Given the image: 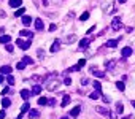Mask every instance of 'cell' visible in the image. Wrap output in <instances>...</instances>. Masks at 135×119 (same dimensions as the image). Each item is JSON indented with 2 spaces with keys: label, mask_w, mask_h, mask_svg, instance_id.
Instances as JSON below:
<instances>
[{
  "label": "cell",
  "mask_w": 135,
  "mask_h": 119,
  "mask_svg": "<svg viewBox=\"0 0 135 119\" xmlns=\"http://www.w3.org/2000/svg\"><path fill=\"white\" fill-rule=\"evenodd\" d=\"M110 27H111V30H114V32L122 29V21H121L119 16H114L113 21H111V24H110Z\"/></svg>",
  "instance_id": "cell-1"
},
{
  "label": "cell",
  "mask_w": 135,
  "mask_h": 119,
  "mask_svg": "<svg viewBox=\"0 0 135 119\" xmlns=\"http://www.w3.org/2000/svg\"><path fill=\"white\" fill-rule=\"evenodd\" d=\"M113 0H105L102 5V10H103V14H110L111 11H113Z\"/></svg>",
  "instance_id": "cell-2"
},
{
  "label": "cell",
  "mask_w": 135,
  "mask_h": 119,
  "mask_svg": "<svg viewBox=\"0 0 135 119\" xmlns=\"http://www.w3.org/2000/svg\"><path fill=\"white\" fill-rule=\"evenodd\" d=\"M30 43H32V38H29V40H22V38H18L16 40V45H18L19 48H21V49H24V51H27L30 48Z\"/></svg>",
  "instance_id": "cell-3"
},
{
  "label": "cell",
  "mask_w": 135,
  "mask_h": 119,
  "mask_svg": "<svg viewBox=\"0 0 135 119\" xmlns=\"http://www.w3.org/2000/svg\"><path fill=\"white\" fill-rule=\"evenodd\" d=\"M59 86H60V81L59 79H49V81H46V89H48V91H56V89H59Z\"/></svg>",
  "instance_id": "cell-4"
},
{
  "label": "cell",
  "mask_w": 135,
  "mask_h": 119,
  "mask_svg": "<svg viewBox=\"0 0 135 119\" xmlns=\"http://www.w3.org/2000/svg\"><path fill=\"white\" fill-rule=\"evenodd\" d=\"M95 111L100 113V114H103V116H107V118H110V119H113V113H111L108 108H105V106H97Z\"/></svg>",
  "instance_id": "cell-5"
},
{
  "label": "cell",
  "mask_w": 135,
  "mask_h": 119,
  "mask_svg": "<svg viewBox=\"0 0 135 119\" xmlns=\"http://www.w3.org/2000/svg\"><path fill=\"white\" fill-rule=\"evenodd\" d=\"M89 71L94 75V76H97V78H105V71H100V70H97L95 67H91Z\"/></svg>",
  "instance_id": "cell-6"
},
{
  "label": "cell",
  "mask_w": 135,
  "mask_h": 119,
  "mask_svg": "<svg viewBox=\"0 0 135 119\" xmlns=\"http://www.w3.org/2000/svg\"><path fill=\"white\" fill-rule=\"evenodd\" d=\"M60 49V40H54V43L51 45V53H57V51Z\"/></svg>",
  "instance_id": "cell-7"
},
{
  "label": "cell",
  "mask_w": 135,
  "mask_h": 119,
  "mask_svg": "<svg viewBox=\"0 0 135 119\" xmlns=\"http://www.w3.org/2000/svg\"><path fill=\"white\" fill-rule=\"evenodd\" d=\"M33 24H35V30H43V27H45V24H43L41 18H37Z\"/></svg>",
  "instance_id": "cell-8"
},
{
  "label": "cell",
  "mask_w": 135,
  "mask_h": 119,
  "mask_svg": "<svg viewBox=\"0 0 135 119\" xmlns=\"http://www.w3.org/2000/svg\"><path fill=\"white\" fill-rule=\"evenodd\" d=\"M130 54H132V48H129V46L122 48V51H121V56L122 57H129Z\"/></svg>",
  "instance_id": "cell-9"
},
{
  "label": "cell",
  "mask_w": 135,
  "mask_h": 119,
  "mask_svg": "<svg viewBox=\"0 0 135 119\" xmlns=\"http://www.w3.org/2000/svg\"><path fill=\"white\" fill-rule=\"evenodd\" d=\"M0 73H2V75H6V76H8V75H11V67H10V65H3L2 68H0Z\"/></svg>",
  "instance_id": "cell-10"
},
{
  "label": "cell",
  "mask_w": 135,
  "mask_h": 119,
  "mask_svg": "<svg viewBox=\"0 0 135 119\" xmlns=\"http://www.w3.org/2000/svg\"><path fill=\"white\" fill-rule=\"evenodd\" d=\"M80 113H81V106L78 105V106L72 108V111H70V116H72V118H76V116H78Z\"/></svg>",
  "instance_id": "cell-11"
},
{
  "label": "cell",
  "mask_w": 135,
  "mask_h": 119,
  "mask_svg": "<svg viewBox=\"0 0 135 119\" xmlns=\"http://www.w3.org/2000/svg\"><path fill=\"white\" fill-rule=\"evenodd\" d=\"M27 111H30V105H29V102H26L24 105H22V108H21V113H19V118H22V114L27 113Z\"/></svg>",
  "instance_id": "cell-12"
},
{
  "label": "cell",
  "mask_w": 135,
  "mask_h": 119,
  "mask_svg": "<svg viewBox=\"0 0 135 119\" xmlns=\"http://www.w3.org/2000/svg\"><path fill=\"white\" fill-rule=\"evenodd\" d=\"M30 95H32V91H27V89H22L21 91V97L24 98V100H29Z\"/></svg>",
  "instance_id": "cell-13"
},
{
  "label": "cell",
  "mask_w": 135,
  "mask_h": 119,
  "mask_svg": "<svg viewBox=\"0 0 135 119\" xmlns=\"http://www.w3.org/2000/svg\"><path fill=\"white\" fill-rule=\"evenodd\" d=\"M68 103H70V95H68V94H64V98H62V103H60V106L65 108Z\"/></svg>",
  "instance_id": "cell-14"
},
{
  "label": "cell",
  "mask_w": 135,
  "mask_h": 119,
  "mask_svg": "<svg viewBox=\"0 0 135 119\" xmlns=\"http://www.w3.org/2000/svg\"><path fill=\"white\" fill-rule=\"evenodd\" d=\"M89 43H91L89 38H83V40L80 41V48H81V49H86V48L89 46Z\"/></svg>",
  "instance_id": "cell-15"
},
{
  "label": "cell",
  "mask_w": 135,
  "mask_h": 119,
  "mask_svg": "<svg viewBox=\"0 0 135 119\" xmlns=\"http://www.w3.org/2000/svg\"><path fill=\"white\" fill-rule=\"evenodd\" d=\"M29 118H30V119L40 118V111H38V110H30V111H29Z\"/></svg>",
  "instance_id": "cell-16"
},
{
  "label": "cell",
  "mask_w": 135,
  "mask_h": 119,
  "mask_svg": "<svg viewBox=\"0 0 135 119\" xmlns=\"http://www.w3.org/2000/svg\"><path fill=\"white\" fill-rule=\"evenodd\" d=\"M8 5L11 6V8H18V6H21L22 3H21V0H10Z\"/></svg>",
  "instance_id": "cell-17"
},
{
  "label": "cell",
  "mask_w": 135,
  "mask_h": 119,
  "mask_svg": "<svg viewBox=\"0 0 135 119\" xmlns=\"http://www.w3.org/2000/svg\"><path fill=\"white\" fill-rule=\"evenodd\" d=\"M10 41H11V37L10 35H2L0 37V43H3V45H8Z\"/></svg>",
  "instance_id": "cell-18"
},
{
  "label": "cell",
  "mask_w": 135,
  "mask_h": 119,
  "mask_svg": "<svg viewBox=\"0 0 135 119\" xmlns=\"http://www.w3.org/2000/svg\"><path fill=\"white\" fill-rule=\"evenodd\" d=\"M2 106H3V108H10V106H11V100H10L8 97H3V100H2Z\"/></svg>",
  "instance_id": "cell-19"
},
{
  "label": "cell",
  "mask_w": 135,
  "mask_h": 119,
  "mask_svg": "<svg viewBox=\"0 0 135 119\" xmlns=\"http://www.w3.org/2000/svg\"><path fill=\"white\" fill-rule=\"evenodd\" d=\"M19 35H21V37H29V38H33V32H30V30H21Z\"/></svg>",
  "instance_id": "cell-20"
},
{
  "label": "cell",
  "mask_w": 135,
  "mask_h": 119,
  "mask_svg": "<svg viewBox=\"0 0 135 119\" xmlns=\"http://www.w3.org/2000/svg\"><path fill=\"white\" fill-rule=\"evenodd\" d=\"M124 111V105H122V102H118L116 103V113L118 114H121Z\"/></svg>",
  "instance_id": "cell-21"
},
{
  "label": "cell",
  "mask_w": 135,
  "mask_h": 119,
  "mask_svg": "<svg viewBox=\"0 0 135 119\" xmlns=\"http://www.w3.org/2000/svg\"><path fill=\"white\" fill-rule=\"evenodd\" d=\"M40 92H41V86H38V84H37V86L32 87V95H38Z\"/></svg>",
  "instance_id": "cell-22"
},
{
  "label": "cell",
  "mask_w": 135,
  "mask_h": 119,
  "mask_svg": "<svg viewBox=\"0 0 135 119\" xmlns=\"http://www.w3.org/2000/svg\"><path fill=\"white\" fill-rule=\"evenodd\" d=\"M22 24L24 26H30L32 24V18L30 16H22Z\"/></svg>",
  "instance_id": "cell-23"
},
{
  "label": "cell",
  "mask_w": 135,
  "mask_h": 119,
  "mask_svg": "<svg viewBox=\"0 0 135 119\" xmlns=\"http://www.w3.org/2000/svg\"><path fill=\"white\" fill-rule=\"evenodd\" d=\"M116 87L121 91V92H124V89H126V84H124V81H116Z\"/></svg>",
  "instance_id": "cell-24"
},
{
  "label": "cell",
  "mask_w": 135,
  "mask_h": 119,
  "mask_svg": "<svg viewBox=\"0 0 135 119\" xmlns=\"http://www.w3.org/2000/svg\"><path fill=\"white\" fill-rule=\"evenodd\" d=\"M118 41H119V40H108V41H107V46H108V48H116Z\"/></svg>",
  "instance_id": "cell-25"
},
{
  "label": "cell",
  "mask_w": 135,
  "mask_h": 119,
  "mask_svg": "<svg viewBox=\"0 0 135 119\" xmlns=\"http://www.w3.org/2000/svg\"><path fill=\"white\" fill-rule=\"evenodd\" d=\"M24 13H26V8H24V6H21V8H19V10H16L14 16H16V18H19V16H22V14H24Z\"/></svg>",
  "instance_id": "cell-26"
},
{
  "label": "cell",
  "mask_w": 135,
  "mask_h": 119,
  "mask_svg": "<svg viewBox=\"0 0 135 119\" xmlns=\"http://www.w3.org/2000/svg\"><path fill=\"white\" fill-rule=\"evenodd\" d=\"M49 103V98H46V97H40L38 98V105H48Z\"/></svg>",
  "instance_id": "cell-27"
},
{
  "label": "cell",
  "mask_w": 135,
  "mask_h": 119,
  "mask_svg": "<svg viewBox=\"0 0 135 119\" xmlns=\"http://www.w3.org/2000/svg\"><path fill=\"white\" fill-rule=\"evenodd\" d=\"M100 97H102V95H100L99 91H95V92H92L89 95V98H92V100H97V98H100Z\"/></svg>",
  "instance_id": "cell-28"
},
{
  "label": "cell",
  "mask_w": 135,
  "mask_h": 119,
  "mask_svg": "<svg viewBox=\"0 0 135 119\" xmlns=\"http://www.w3.org/2000/svg\"><path fill=\"white\" fill-rule=\"evenodd\" d=\"M22 62H24L26 65H27V64H33V59H32V57H29V56H24V57H22Z\"/></svg>",
  "instance_id": "cell-29"
},
{
  "label": "cell",
  "mask_w": 135,
  "mask_h": 119,
  "mask_svg": "<svg viewBox=\"0 0 135 119\" xmlns=\"http://www.w3.org/2000/svg\"><path fill=\"white\" fill-rule=\"evenodd\" d=\"M37 56H38V59H40V60H43V59H45V51L40 48V49L37 51Z\"/></svg>",
  "instance_id": "cell-30"
},
{
  "label": "cell",
  "mask_w": 135,
  "mask_h": 119,
  "mask_svg": "<svg viewBox=\"0 0 135 119\" xmlns=\"http://www.w3.org/2000/svg\"><path fill=\"white\" fill-rule=\"evenodd\" d=\"M5 81H6V83L10 84V86H13V84H14V78H13L11 75H8V76L5 78Z\"/></svg>",
  "instance_id": "cell-31"
},
{
  "label": "cell",
  "mask_w": 135,
  "mask_h": 119,
  "mask_svg": "<svg viewBox=\"0 0 135 119\" xmlns=\"http://www.w3.org/2000/svg\"><path fill=\"white\" fill-rule=\"evenodd\" d=\"M89 19V11H84L83 14L80 16V21H87Z\"/></svg>",
  "instance_id": "cell-32"
},
{
  "label": "cell",
  "mask_w": 135,
  "mask_h": 119,
  "mask_svg": "<svg viewBox=\"0 0 135 119\" xmlns=\"http://www.w3.org/2000/svg\"><path fill=\"white\" fill-rule=\"evenodd\" d=\"M105 65H107V68H108V70H113V67L116 65V62H114V60H110V62H107V64H105Z\"/></svg>",
  "instance_id": "cell-33"
},
{
  "label": "cell",
  "mask_w": 135,
  "mask_h": 119,
  "mask_svg": "<svg viewBox=\"0 0 135 119\" xmlns=\"http://www.w3.org/2000/svg\"><path fill=\"white\" fill-rule=\"evenodd\" d=\"M16 68H18V70H24V68H26V64L21 60V62H18V64H16Z\"/></svg>",
  "instance_id": "cell-34"
},
{
  "label": "cell",
  "mask_w": 135,
  "mask_h": 119,
  "mask_svg": "<svg viewBox=\"0 0 135 119\" xmlns=\"http://www.w3.org/2000/svg\"><path fill=\"white\" fill-rule=\"evenodd\" d=\"M67 41H68V43L76 41V35H73V33H72V35H68V37H67Z\"/></svg>",
  "instance_id": "cell-35"
},
{
  "label": "cell",
  "mask_w": 135,
  "mask_h": 119,
  "mask_svg": "<svg viewBox=\"0 0 135 119\" xmlns=\"http://www.w3.org/2000/svg\"><path fill=\"white\" fill-rule=\"evenodd\" d=\"M94 87H95V91H99V92H100V89H102V84H100V81H94Z\"/></svg>",
  "instance_id": "cell-36"
},
{
  "label": "cell",
  "mask_w": 135,
  "mask_h": 119,
  "mask_svg": "<svg viewBox=\"0 0 135 119\" xmlns=\"http://www.w3.org/2000/svg\"><path fill=\"white\" fill-rule=\"evenodd\" d=\"M8 94H11V89H10V87H5V89L2 91V95H5V97H6Z\"/></svg>",
  "instance_id": "cell-37"
},
{
  "label": "cell",
  "mask_w": 135,
  "mask_h": 119,
  "mask_svg": "<svg viewBox=\"0 0 135 119\" xmlns=\"http://www.w3.org/2000/svg\"><path fill=\"white\" fill-rule=\"evenodd\" d=\"M84 65H86V59H80L78 60V67L81 68V67H84Z\"/></svg>",
  "instance_id": "cell-38"
},
{
  "label": "cell",
  "mask_w": 135,
  "mask_h": 119,
  "mask_svg": "<svg viewBox=\"0 0 135 119\" xmlns=\"http://www.w3.org/2000/svg\"><path fill=\"white\" fill-rule=\"evenodd\" d=\"M64 84H65V86H70V84H72V78H65V79H64Z\"/></svg>",
  "instance_id": "cell-39"
},
{
  "label": "cell",
  "mask_w": 135,
  "mask_h": 119,
  "mask_svg": "<svg viewBox=\"0 0 135 119\" xmlns=\"http://www.w3.org/2000/svg\"><path fill=\"white\" fill-rule=\"evenodd\" d=\"M81 84H83V86H87V84H89V79H87V78H83V79H81Z\"/></svg>",
  "instance_id": "cell-40"
},
{
  "label": "cell",
  "mask_w": 135,
  "mask_h": 119,
  "mask_svg": "<svg viewBox=\"0 0 135 119\" xmlns=\"http://www.w3.org/2000/svg\"><path fill=\"white\" fill-rule=\"evenodd\" d=\"M56 29H57V26H56V24H51V26H49V32H54Z\"/></svg>",
  "instance_id": "cell-41"
},
{
  "label": "cell",
  "mask_w": 135,
  "mask_h": 119,
  "mask_svg": "<svg viewBox=\"0 0 135 119\" xmlns=\"http://www.w3.org/2000/svg\"><path fill=\"white\" fill-rule=\"evenodd\" d=\"M56 103H57V102H56V98H49V103H48V105H51V106H54Z\"/></svg>",
  "instance_id": "cell-42"
},
{
  "label": "cell",
  "mask_w": 135,
  "mask_h": 119,
  "mask_svg": "<svg viewBox=\"0 0 135 119\" xmlns=\"http://www.w3.org/2000/svg\"><path fill=\"white\" fill-rule=\"evenodd\" d=\"M5 48H6V51H8V53H13V46H11V45H5Z\"/></svg>",
  "instance_id": "cell-43"
},
{
  "label": "cell",
  "mask_w": 135,
  "mask_h": 119,
  "mask_svg": "<svg viewBox=\"0 0 135 119\" xmlns=\"http://www.w3.org/2000/svg\"><path fill=\"white\" fill-rule=\"evenodd\" d=\"M0 119H5V111H3V110L0 111Z\"/></svg>",
  "instance_id": "cell-44"
},
{
  "label": "cell",
  "mask_w": 135,
  "mask_h": 119,
  "mask_svg": "<svg viewBox=\"0 0 135 119\" xmlns=\"http://www.w3.org/2000/svg\"><path fill=\"white\" fill-rule=\"evenodd\" d=\"M102 98H103V102H105V103H108V102H110V98H108V97H107V95H103V97H102Z\"/></svg>",
  "instance_id": "cell-45"
},
{
  "label": "cell",
  "mask_w": 135,
  "mask_h": 119,
  "mask_svg": "<svg viewBox=\"0 0 135 119\" xmlns=\"http://www.w3.org/2000/svg\"><path fill=\"white\" fill-rule=\"evenodd\" d=\"M48 3H49V0H43V5H45V6L48 5Z\"/></svg>",
  "instance_id": "cell-46"
},
{
  "label": "cell",
  "mask_w": 135,
  "mask_h": 119,
  "mask_svg": "<svg viewBox=\"0 0 135 119\" xmlns=\"http://www.w3.org/2000/svg\"><path fill=\"white\" fill-rule=\"evenodd\" d=\"M122 119H134V118H132V116H124Z\"/></svg>",
  "instance_id": "cell-47"
},
{
  "label": "cell",
  "mask_w": 135,
  "mask_h": 119,
  "mask_svg": "<svg viewBox=\"0 0 135 119\" xmlns=\"http://www.w3.org/2000/svg\"><path fill=\"white\" fill-rule=\"evenodd\" d=\"M3 83V76H2V75H0V84H2Z\"/></svg>",
  "instance_id": "cell-48"
},
{
  "label": "cell",
  "mask_w": 135,
  "mask_h": 119,
  "mask_svg": "<svg viewBox=\"0 0 135 119\" xmlns=\"http://www.w3.org/2000/svg\"><path fill=\"white\" fill-rule=\"evenodd\" d=\"M132 106H134V108H135V100H132Z\"/></svg>",
  "instance_id": "cell-49"
},
{
  "label": "cell",
  "mask_w": 135,
  "mask_h": 119,
  "mask_svg": "<svg viewBox=\"0 0 135 119\" xmlns=\"http://www.w3.org/2000/svg\"><path fill=\"white\" fill-rule=\"evenodd\" d=\"M119 3H126V0H119Z\"/></svg>",
  "instance_id": "cell-50"
},
{
  "label": "cell",
  "mask_w": 135,
  "mask_h": 119,
  "mask_svg": "<svg viewBox=\"0 0 135 119\" xmlns=\"http://www.w3.org/2000/svg\"><path fill=\"white\" fill-rule=\"evenodd\" d=\"M60 119H68V118H65V116H64V118H60Z\"/></svg>",
  "instance_id": "cell-51"
},
{
  "label": "cell",
  "mask_w": 135,
  "mask_h": 119,
  "mask_svg": "<svg viewBox=\"0 0 135 119\" xmlns=\"http://www.w3.org/2000/svg\"><path fill=\"white\" fill-rule=\"evenodd\" d=\"M18 119H21V118H18Z\"/></svg>",
  "instance_id": "cell-52"
}]
</instances>
